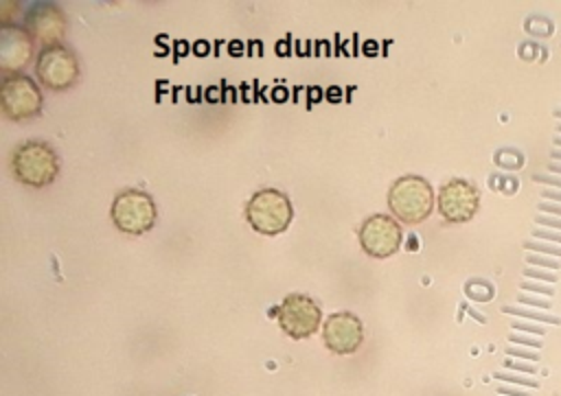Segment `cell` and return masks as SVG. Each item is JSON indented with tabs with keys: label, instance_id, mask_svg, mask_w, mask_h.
<instances>
[{
	"label": "cell",
	"instance_id": "obj_1",
	"mask_svg": "<svg viewBox=\"0 0 561 396\" xmlns=\"http://www.w3.org/2000/svg\"><path fill=\"white\" fill-rule=\"evenodd\" d=\"M388 210L405 225H416L425 221L436 208V190L432 184L416 173L399 175L388 188Z\"/></svg>",
	"mask_w": 561,
	"mask_h": 396
},
{
	"label": "cell",
	"instance_id": "obj_2",
	"mask_svg": "<svg viewBox=\"0 0 561 396\" xmlns=\"http://www.w3.org/2000/svg\"><path fill=\"white\" fill-rule=\"evenodd\" d=\"M9 164L13 177L31 188H46L59 175V155L46 140L31 138L20 142L13 147Z\"/></svg>",
	"mask_w": 561,
	"mask_h": 396
},
{
	"label": "cell",
	"instance_id": "obj_3",
	"mask_svg": "<svg viewBox=\"0 0 561 396\" xmlns=\"http://www.w3.org/2000/svg\"><path fill=\"white\" fill-rule=\"evenodd\" d=\"M294 219V206L287 193L278 188H259L245 203V221L263 236L283 234Z\"/></svg>",
	"mask_w": 561,
	"mask_h": 396
},
{
	"label": "cell",
	"instance_id": "obj_4",
	"mask_svg": "<svg viewBox=\"0 0 561 396\" xmlns=\"http://www.w3.org/2000/svg\"><path fill=\"white\" fill-rule=\"evenodd\" d=\"M112 223L118 232L129 236L147 234L158 221L156 199L142 188H123L114 195L110 206Z\"/></svg>",
	"mask_w": 561,
	"mask_h": 396
},
{
	"label": "cell",
	"instance_id": "obj_5",
	"mask_svg": "<svg viewBox=\"0 0 561 396\" xmlns=\"http://www.w3.org/2000/svg\"><path fill=\"white\" fill-rule=\"evenodd\" d=\"M44 96L39 83L24 74H2L0 79V109L2 116L11 123H24L42 114Z\"/></svg>",
	"mask_w": 561,
	"mask_h": 396
},
{
	"label": "cell",
	"instance_id": "obj_6",
	"mask_svg": "<svg viewBox=\"0 0 561 396\" xmlns=\"http://www.w3.org/2000/svg\"><path fill=\"white\" fill-rule=\"evenodd\" d=\"M35 79L50 92H64L79 79V59L72 48L64 44L44 46L35 57Z\"/></svg>",
	"mask_w": 561,
	"mask_h": 396
},
{
	"label": "cell",
	"instance_id": "obj_7",
	"mask_svg": "<svg viewBox=\"0 0 561 396\" xmlns=\"http://www.w3.org/2000/svg\"><path fill=\"white\" fill-rule=\"evenodd\" d=\"M359 247L370 258H388L399 252L403 243L401 223L386 212H375L366 217L357 230Z\"/></svg>",
	"mask_w": 561,
	"mask_h": 396
},
{
	"label": "cell",
	"instance_id": "obj_8",
	"mask_svg": "<svg viewBox=\"0 0 561 396\" xmlns=\"http://www.w3.org/2000/svg\"><path fill=\"white\" fill-rule=\"evenodd\" d=\"M480 208V190L465 177H451L438 186L436 210L447 223H465Z\"/></svg>",
	"mask_w": 561,
	"mask_h": 396
},
{
	"label": "cell",
	"instance_id": "obj_9",
	"mask_svg": "<svg viewBox=\"0 0 561 396\" xmlns=\"http://www.w3.org/2000/svg\"><path fill=\"white\" fill-rule=\"evenodd\" d=\"M322 324L320 304L307 293H289L278 306V326L291 339L311 337Z\"/></svg>",
	"mask_w": 561,
	"mask_h": 396
},
{
	"label": "cell",
	"instance_id": "obj_10",
	"mask_svg": "<svg viewBox=\"0 0 561 396\" xmlns=\"http://www.w3.org/2000/svg\"><path fill=\"white\" fill-rule=\"evenodd\" d=\"M22 26L33 37V42L44 48L64 44V37L68 33V18L57 2H35L24 13Z\"/></svg>",
	"mask_w": 561,
	"mask_h": 396
},
{
	"label": "cell",
	"instance_id": "obj_11",
	"mask_svg": "<svg viewBox=\"0 0 561 396\" xmlns=\"http://www.w3.org/2000/svg\"><path fill=\"white\" fill-rule=\"evenodd\" d=\"M322 341L333 354H353L364 341V324L351 311L331 313L322 322Z\"/></svg>",
	"mask_w": 561,
	"mask_h": 396
},
{
	"label": "cell",
	"instance_id": "obj_12",
	"mask_svg": "<svg viewBox=\"0 0 561 396\" xmlns=\"http://www.w3.org/2000/svg\"><path fill=\"white\" fill-rule=\"evenodd\" d=\"M35 57V42L20 24L0 26V70L2 74L22 72Z\"/></svg>",
	"mask_w": 561,
	"mask_h": 396
}]
</instances>
